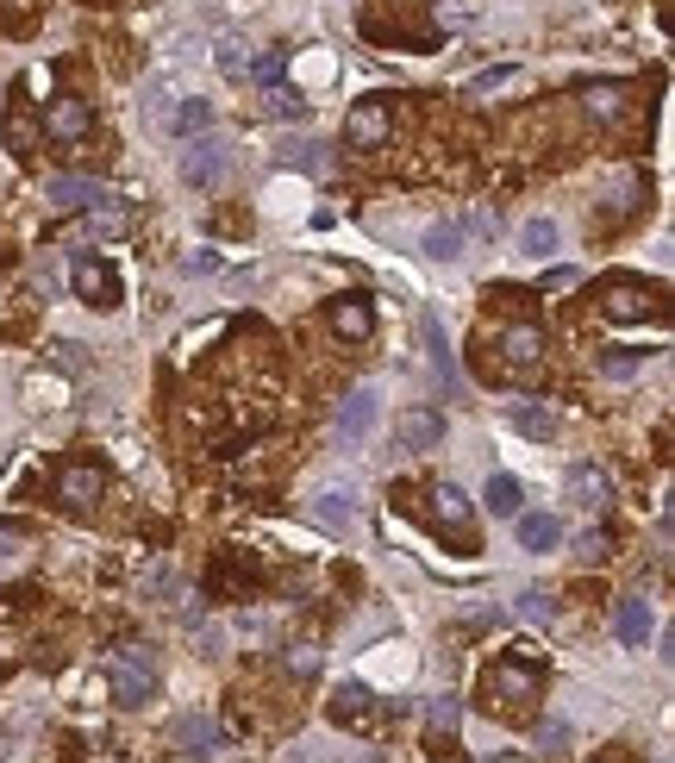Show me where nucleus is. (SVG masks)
I'll return each mask as SVG.
<instances>
[{"label": "nucleus", "instance_id": "nucleus-19", "mask_svg": "<svg viewBox=\"0 0 675 763\" xmlns=\"http://www.w3.org/2000/svg\"><path fill=\"white\" fill-rule=\"evenodd\" d=\"M432 513L445 520L450 533H470V520H475V513H470V495H463L457 483H438V488H432Z\"/></svg>", "mask_w": 675, "mask_h": 763}, {"label": "nucleus", "instance_id": "nucleus-12", "mask_svg": "<svg viewBox=\"0 0 675 763\" xmlns=\"http://www.w3.org/2000/svg\"><path fill=\"white\" fill-rule=\"evenodd\" d=\"M70 282H75V295H82L88 307H113V301H120V276H113L107 263H95V257H82V263L70 270Z\"/></svg>", "mask_w": 675, "mask_h": 763}, {"label": "nucleus", "instance_id": "nucleus-14", "mask_svg": "<svg viewBox=\"0 0 675 763\" xmlns=\"http://www.w3.org/2000/svg\"><path fill=\"white\" fill-rule=\"evenodd\" d=\"M375 413H382V395H375V388H350L345 408H338V433H345L350 445H357V438H370Z\"/></svg>", "mask_w": 675, "mask_h": 763}, {"label": "nucleus", "instance_id": "nucleus-23", "mask_svg": "<svg viewBox=\"0 0 675 763\" xmlns=\"http://www.w3.org/2000/svg\"><path fill=\"white\" fill-rule=\"evenodd\" d=\"M182 95H188V88H182L175 76H157V82H145V113L157 120V126H163V120H170V107L182 101Z\"/></svg>", "mask_w": 675, "mask_h": 763}, {"label": "nucleus", "instance_id": "nucleus-17", "mask_svg": "<svg viewBox=\"0 0 675 763\" xmlns=\"http://www.w3.org/2000/svg\"><path fill=\"white\" fill-rule=\"evenodd\" d=\"M582 113H588L595 126H613L625 113V82H588V88H582Z\"/></svg>", "mask_w": 675, "mask_h": 763}, {"label": "nucleus", "instance_id": "nucleus-1", "mask_svg": "<svg viewBox=\"0 0 675 763\" xmlns=\"http://www.w3.org/2000/svg\"><path fill=\"white\" fill-rule=\"evenodd\" d=\"M107 688H113L120 708H145L150 695H157V658H150V645H113L107 651Z\"/></svg>", "mask_w": 675, "mask_h": 763}, {"label": "nucleus", "instance_id": "nucleus-3", "mask_svg": "<svg viewBox=\"0 0 675 763\" xmlns=\"http://www.w3.org/2000/svg\"><path fill=\"white\" fill-rule=\"evenodd\" d=\"M45 201L50 207H70V213H100V207H125L107 182H88V176H50L45 182Z\"/></svg>", "mask_w": 675, "mask_h": 763}, {"label": "nucleus", "instance_id": "nucleus-10", "mask_svg": "<svg viewBox=\"0 0 675 763\" xmlns=\"http://www.w3.org/2000/svg\"><path fill=\"white\" fill-rule=\"evenodd\" d=\"M500 357H507V370H513V376H532V370H538V357H545V332H538V326H507V332H500Z\"/></svg>", "mask_w": 675, "mask_h": 763}, {"label": "nucleus", "instance_id": "nucleus-40", "mask_svg": "<svg viewBox=\"0 0 675 763\" xmlns=\"http://www.w3.org/2000/svg\"><path fill=\"white\" fill-rule=\"evenodd\" d=\"M57 363H63V370H88V351H82V345H75V338H63V345H57Z\"/></svg>", "mask_w": 675, "mask_h": 763}, {"label": "nucleus", "instance_id": "nucleus-18", "mask_svg": "<svg viewBox=\"0 0 675 763\" xmlns=\"http://www.w3.org/2000/svg\"><path fill=\"white\" fill-rule=\"evenodd\" d=\"M607 320H645L650 307H657V295L650 288H638V282H607Z\"/></svg>", "mask_w": 675, "mask_h": 763}, {"label": "nucleus", "instance_id": "nucleus-30", "mask_svg": "<svg viewBox=\"0 0 675 763\" xmlns=\"http://www.w3.org/2000/svg\"><path fill=\"white\" fill-rule=\"evenodd\" d=\"M513 426H520L525 438H538V445H545V438H557V413H538V408H513Z\"/></svg>", "mask_w": 675, "mask_h": 763}, {"label": "nucleus", "instance_id": "nucleus-20", "mask_svg": "<svg viewBox=\"0 0 675 763\" xmlns=\"http://www.w3.org/2000/svg\"><path fill=\"white\" fill-rule=\"evenodd\" d=\"M163 126L182 132V138H188V132H213V101H200V95H182V101L170 107V120H163Z\"/></svg>", "mask_w": 675, "mask_h": 763}, {"label": "nucleus", "instance_id": "nucleus-4", "mask_svg": "<svg viewBox=\"0 0 675 763\" xmlns=\"http://www.w3.org/2000/svg\"><path fill=\"white\" fill-rule=\"evenodd\" d=\"M45 132L57 145H82L88 132H95V107L82 101V95H50L45 107Z\"/></svg>", "mask_w": 675, "mask_h": 763}, {"label": "nucleus", "instance_id": "nucleus-21", "mask_svg": "<svg viewBox=\"0 0 675 763\" xmlns=\"http://www.w3.org/2000/svg\"><path fill=\"white\" fill-rule=\"evenodd\" d=\"M275 163H288V170H307V176H325V170H332V157H325L320 138H295V145H282V151H275Z\"/></svg>", "mask_w": 675, "mask_h": 763}, {"label": "nucleus", "instance_id": "nucleus-38", "mask_svg": "<svg viewBox=\"0 0 675 763\" xmlns=\"http://www.w3.org/2000/svg\"><path fill=\"white\" fill-rule=\"evenodd\" d=\"M182 270H188V276H213V270H220V251H188Z\"/></svg>", "mask_w": 675, "mask_h": 763}, {"label": "nucleus", "instance_id": "nucleus-29", "mask_svg": "<svg viewBox=\"0 0 675 763\" xmlns=\"http://www.w3.org/2000/svg\"><path fill=\"white\" fill-rule=\"evenodd\" d=\"M520 251L525 257H550V251H557V226H550V220H525V226H520Z\"/></svg>", "mask_w": 675, "mask_h": 763}, {"label": "nucleus", "instance_id": "nucleus-34", "mask_svg": "<svg viewBox=\"0 0 675 763\" xmlns=\"http://www.w3.org/2000/svg\"><path fill=\"white\" fill-rule=\"evenodd\" d=\"M520 620H532V626H550V620H557V601H550L545 588H525V595H520Z\"/></svg>", "mask_w": 675, "mask_h": 763}, {"label": "nucleus", "instance_id": "nucleus-25", "mask_svg": "<svg viewBox=\"0 0 675 763\" xmlns=\"http://www.w3.org/2000/svg\"><path fill=\"white\" fill-rule=\"evenodd\" d=\"M620 638H625V645H645V638H650L645 595H625V601H620Z\"/></svg>", "mask_w": 675, "mask_h": 763}, {"label": "nucleus", "instance_id": "nucleus-37", "mask_svg": "<svg viewBox=\"0 0 675 763\" xmlns=\"http://www.w3.org/2000/svg\"><path fill=\"white\" fill-rule=\"evenodd\" d=\"M563 745H570V720H557V713H550L545 726H538V751H563Z\"/></svg>", "mask_w": 675, "mask_h": 763}, {"label": "nucleus", "instance_id": "nucleus-27", "mask_svg": "<svg viewBox=\"0 0 675 763\" xmlns=\"http://www.w3.org/2000/svg\"><path fill=\"white\" fill-rule=\"evenodd\" d=\"M507 88H520V70H513V63H495V70H482V76L470 82L475 101H495V95H507Z\"/></svg>", "mask_w": 675, "mask_h": 763}, {"label": "nucleus", "instance_id": "nucleus-36", "mask_svg": "<svg viewBox=\"0 0 675 763\" xmlns=\"http://www.w3.org/2000/svg\"><path fill=\"white\" fill-rule=\"evenodd\" d=\"M245 82H263V88H270V82H282V51L250 57V76H245Z\"/></svg>", "mask_w": 675, "mask_h": 763}, {"label": "nucleus", "instance_id": "nucleus-26", "mask_svg": "<svg viewBox=\"0 0 675 763\" xmlns=\"http://www.w3.org/2000/svg\"><path fill=\"white\" fill-rule=\"evenodd\" d=\"M175 738H182L188 751H213V745H220V726H213L207 713H188V720H175Z\"/></svg>", "mask_w": 675, "mask_h": 763}, {"label": "nucleus", "instance_id": "nucleus-24", "mask_svg": "<svg viewBox=\"0 0 675 763\" xmlns=\"http://www.w3.org/2000/svg\"><path fill=\"white\" fill-rule=\"evenodd\" d=\"M313 513H320L325 526H350L357 520V501H350V488H320L313 495Z\"/></svg>", "mask_w": 675, "mask_h": 763}, {"label": "nucleus", "instance_id": "nucleus-28", "mask_svg": "<svg viewBox=\"0 0 675 763\" xmlns=\"http://www.w3.org/2000/svg\"><path fill=\"white\" fill-rule=\"evenodd\" d=\"M263 113H275V120H300V113H307V101H300L288 82H270V88H263Z\"/></svg>", "mask_w": 675, "mask_h": 763}, {"label": "nucleus", "instance_id": "nucleus-39", "mask_svg": "<svg viewBox=\"0 0 675 763\" xmlns=\"http://www.w3.org/2000/svg\"><path fill=\"white\" fill-rule=\"evenodd\" d=\"M288 670H295V676H313V670H320V651H313V645H295V651H288Z\"/></svg>", "mask_w": 675, "mask_h": 763}, {"label": "nucleus", "instance_id": "nucleus-2", "mask_svg": "<svg viewBox=\"0 0 675 763\" xmlns=\"http://www.w3.org/2000/svg\"><path fill=\"white\" fill-rule=\"evenodd\" d=\"M388 132H395V113H388L382 95H370V101H357L345 113V145H350V151H382V145H388Z\"/></svg>", "mask_w": 675, "mask_h": 763}, {"label": "nucleus", "instance_id": "nucleus-6", "mask_svg": "<svg viewBox=\"0 0 675 763\" xmlns=\"http://www.w3.org/2000/svg\"><path fill=\"white\" fill-rule=\"evenodd\" d=\"M482 688H488L495 701H507V708H520V701H538V670H532V663H495Z\"/></svg>", "mask_w": 675, "mask_h": 763}, {"label": "nucleus", "instance_id": "nucleus-13", "mask_svg": "<svg viewBox=\"0 0 675 763\" xmlns=\"http://www.w3.org/2000/svg\"><path fill=\"white\" fill-rule=\"evenodd\" d=\"M332 720H338V726H357V733H375L382 713H375V695L363 683H345L338 695H332Z\"/></svg>", "mask_w": 675, "mask_h": 763}, {"label": "nucleus", "instance_id": "nucleus-7", "mask_svg": "<svg viewBox=\"0 0 675 763\" xmlns=\"http://www.w3.org/2000/svg\"><path fill=\"white\" fill-rule=\"evenodd\" d=\"M57 501H63L70 513L95 508L100 501V470L95 463H63V470H57Z\"/></svg>", "mask_w": 675, "mask_h": 763}, {"label": "nucleus", "instance_id": "nucleus-22", "mask_svg": "<svg viewBox=\"0 0 675 763\" xmlns=\"http://www.w3.org/2000/svg\"><path fill=\"white\" fill-rule=\"evenodd\" d=\"M425 257H432V263H457V257H463V226H457V220L425 226Z\"/></svg>", "mask_w": 675, "mask_h": 763}, {"label": "nucleus", "instance_id": "nucleus-16", "mask_svg": "<svg viewBox=\"0 0 675 763\" xmlns=\"http://www.w3.org/2000/svg\"><path fill=\"white\" fill-rule=\"evenodd\" d=\"M513 533L525 551H557L563 545V520L557 513H513Z\"/></svg>", "mask_w": 675, "mask_h": 763}, {"label": "nucleus", "instance_id": "nucleus-35", "mask_svg": "<svg viewBox=\"0 0 675 763\" xmlns=\"http://www.w3.org/2000/svg\"><path fill=\"white\" fill-rule=\"evenodd\" d=\"M425 720H432V733H457V695H438L425 708Z\"/></svg>", "mask_w": 675, "mask_h": 763}, {"label": "nucleus", "instance_id": "nucleus-8", "mask_svg": "<svg viewBox=\"0 0 675 763\" xmlns=\"http://www.w3.org/2000/svg\"><path fill=\"white\" fill-rule=\"evenodd\" d=\"M570 501L582 513H607L613 508V476H607L600 463H575L570 470Z\"/></svg>", "mask_w": 675, "mask_h": 763}, {"label": "nucleus", "instance_id": "nucleus-42", "mask_svg": "<svg viewBox=\"0 0 675 763\" xmlns=\"http://www.w3.org/2000/svg\"><path fill=\"white\" fill-rule=\"evenodd\" d=\"M13 551H20V538H13V533H0V563L13 558Z\"/></svg>", "mask_w": 675, "mask_h": 763}, {"label": "nucleus", "instance_id": "nucleus-33", "mask_svg": "<svg viewBox=\"0 0 675 763\" xmlns=\"http://www.w3.org/2000/svg\"><path fill=\"white\" fill-rule=\"evenodd\" d=\"M488 508L513 520V513H520V483H513V476H488Z\"/></svg>", "mask_w": 675, "mask_h": 763}, {"label": "nucleus", "instance_id": "nucleus-32", "mask_svg": "<svg viewBox=\"0 0 675 763\" xmlns=\"http://www.w3.org/2000/svg\"><path fill=\"white\" fill-rule=\"evenodd\" d=\"M638 370H645V357H638V351H625V345H613V351L600 357V376H613V382L638 376Z\"/></svg>", "mask_w": 675, "mask_h": 763}, {"label": "nucleus", "instance_id": "nucleus-41", "mask_svg": "<svg viewBox=\"0 0 675 763\" xmlns=\"http://www.w3.org/2000/svg\"><path fill=\"white\" fill-rule=\"evenodd\" d=\"M575 551H582V558L595 563V558H607V533H595V526H588V533H582V545H575Z\"/></svg>", "mask_w": 675, "mask_h": 763}, {"label": "nucleus", "instance_id": "nucleus-15", "mask_svg": "<svg viewBox=\"0 0 675 763\" xmlns=\"http://www.w3.org/2000/svg\"><path fill=\"white\" fill-rule=\"evenodd\" d=\"M332 332H338V338H350V345L375 338V307L363 301V295H345V301H332Z\"/></svg>", "mask_w": 675, "mask_h": 763}, {"label": "nucleus", "instance_id": "nucleus-9", "mask_svg": "<svg viewBox=\"0 0 675 763\" xmlns=\"http://www.w3.org/2000/svg\"><path fill=\"white\" fill-rule=\"evenodd\" d=\"M420 338H425V357H432V376L445 382V395H457V388H463V376H457V357H450L445 320H438V313H420Z\"/></svg>", "mask_w": 675, "mask_h": 763}, {"label": "nucleus", "instance_id": "nucleus-11", "mask_svg": "<svg viewBox=\"0 0 675 763\" xmlns=\"http://www.w3.org/2000/svg\"><path fill=\"white\" fill-rule=\"evenodd\" d=\"M395 433L407 451H438L445 445V413H432V408H407L395 420Z\"/></svg>", "mask_w": 675, "mask_h": 763}, {"label": "nucleus", "instance_id": "nucleus-5", "mask_svg": "<svg viewBox=\"0 0 675 763\" xmlns=\"http://www.w3.org/2000/svg\"><path fill=\"white\" fill-rule=\"evenodd\" d=\"M225 170H232V145H225V138H200L195 151L182 157V176L195 182V188H213V182H225Z\"/></svg>", "mask_w": 675, "mask_h": 763}, {"label": "nucleus", "instance_id": "nucleus-31", "mask_svg": "<svg viewBox=\"0 0 675 763\" xmlns=\"http://www.w3.org/2000/svg\"><path fill=\"white\" fill-rule=\"evenodd\" d=\"M220 76H232V82L250 76V45H238V38H220Z\"/></svg>", "mask_w": 675, "mask_h": 763}]
</instances>
